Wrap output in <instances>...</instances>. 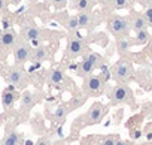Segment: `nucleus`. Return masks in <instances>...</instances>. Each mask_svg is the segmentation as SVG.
I'll return each mask as SVG.
<instances>
[{"label": "nucleus", "instance_id": "obj_24", "mask_svg": "<svg viewBox=\"0 0 152 145\" xmlns=\"http://www.w3.org/2000/svg\"><path fill=\"white\" fill-rule=\"evenodd\" d=\"M67 29L69 30H72V32H76L79 29V23H78V17H70L69 18V21H67Z\"/></svg>", "mask_w": 152, "mask_h": 145}, {"label": "nucleus", "instance_id": "obj_18", "mask_svg": "<svg viewBox=\"0 0 152 145\" xmlns=\"http://www.w3.org/2000/svg\"><path fill=\"white\" fill-rule=\"evenodd\" d=\"M2 145H21V136H20V133L15 132V130H9L5 135Z\"/></svg>", "mask_w": 152, "mask_h": 145}, {"label": "nucleus", "instance_id": "obj_17", "mask_svg": "<svg viewBox=\"0 0 152 145\" xmlns=\"http://www.w3.org/2000/svg\"><path fill=\"white\" fill-rule=\"evenodd\" d=\"M130 48H131V40H130L127 36L118 38V40H116V51H118L119 55L127 54V52L130 51Z\"/></svg>", "mask_w": 152, "mask_h": 145}, {"label": "nucleus", "instance_id": "obj_31", "mask_svg": "<svg viewBox=\"0 0 152 145\" xmlns=\"http://www.w3.org/2000/svg\"><path fill=\"white\" fill-rule=\"evenodd\" d=\"M52 2H54L55 6H63V5L66 3V0H52Z\"/></svg>", "mask_w": 152, "mask_h": 145}, {"label": "nucleus", "instance_id": "obj_2", "mask_svg": "<svg viewBox=\"0 0 152 145\" xmlns=\"http://www.w3.org/2000/svg\"><path fill=\"white\" fill-rule=\"evenodd\" d=\"M109 29L110 32L116 36V38H121V36H128L131 27H130V20L125 18V17H113L109 23Z\"/></svg>", "mask_w": 152, "mask_h": 145}, {"label": "nucleus", "instance_id": "obj_8", "mask_svg": "<svg viewBox=\"0 0 152 145\" xmlns=\"http://www.w3.org/2000/svg\"><path fill=\"white\" fill-rule=\"evenodd\" d=\"M24 78H26V75H24V72L20 67H12L9 70V74H8V81L14 87H20L24 82Z\"/></svg>", "mask_w": 152, "mask_h": 145}, {"label": "nucleus", "instance_id": "obj_25", "mask_svg": "<svg viewBox=\"0 0 152 145\" xmlns=\"http://www.w3.org/2000/svg\"><path fill=\"white\" fill-rule=\"evenodd\" d=\"M112 5H113L115 9H124V8L128 6V0H113Z\"/></svg>", "mask_w": 152, "mask_h": 145}, {"label": "nucleus", "instance_id": "obj_7", "mask_svg": "<svg viewBox=\"0 0 152 145\" xmlns=\"http://www.w3.org/2000/svg\"><path fill=\"white\" fill-rule=\"evenodd\" d=\"M17 45V33L14 30H6L2 33L0 36V46L3 49H8V48H14Z\"/></svg>", "mask_w": 152, "mask_h": 145}, {"label": "nucleus", "instance_id": "obj_6", "mask_svg": "<svg viewBox=\"0 0 152 145\" xmlns=\"http://www.w3.org/2000/svg\"><path fill=\"white\" fill-rule=\"evenodd\" d=\"M85 49V42L79 38V36H73L70 38L69 40V45H67V51L70 55L76 57V55H81Z\"/></svg>", "mask_w": 152, "mask_h": 145}, {"label": "nucleus", "instance_id": "obj_12", "mask_svg": "<svg viewBox=\"0 0 152 145\" xmlns=\"http://www.w3.org/2000/svg\"><path fill=\"white\" fill-rule=\"evenodd\" d=\"M48 57H49V49H48V46H45V45H42V43L34 48L33 55H31V58H33L34 61H37V63H42V61L48 60Z\"/></svg>", "mask_w": 152, "mask_h": 145}, {"label": "nucleus", "instance_id": "obj_26", "mask_svg": "<svg viewBox=\"0 0 152 145\" xmlns=\"http://www.w3.org/2000/svg\"><path fill=\"white\" fill-rule=\"evenodd\" d=\"M145 18H146V21H148V26L149 27H152V6H149V8H146V11H145Z\"/></svg>", "mask_w": 152, "mask_h": 145}, {"label": "nucleus", "instance_id": "obj_1", "mask_svg": "<svg viewBox=\"0 0 152 145\" xmlns=\"http://www.w3.org/2000/svg\"><path fill=\"white\" fill-rule=\"evenodd\" d=\"M133 77V64L130 60L121 58L113 67H112V78L118 82H125Z\"/></svg>", "mask_w": 152, "mask_h": 145}, {"label": "nucleus", "instance_id": "obj_16", "mask_svg": "<svg viewBox=\"0 0 152 145\" xmlns=\"http://www.w3.org/2000/svg\"><path fill=\"white\" fill-rule=\"evenodd\" d=\"M78 17V23H79V29H87L91 26L93 23V15L90 11H79V14L76 15Z\"/></svg>", "mask_w": 152, "mask_h": 145}, {"label": "nucleus", "instance_id": "obj_29", "mask_svg": "<svg viewBox=\"0 0 152 145\" xmlns=\"http://www.w3.org/2000/svg\"><path fill=\"white\" fill-rule=\"evenodd\" d=\"M8 8V2L6 0H0V12H3Z\"/></svg>", "mask_w": 152, "mask_h": 145}, {"label": "nucleus", "instance_id": "obj_33", "mask_svg": "<svg viewBox=\"0 0 152 145\" xmlns=\"http://www.w3.org/2000/svg\"><path fill=\"white\" fill-rule=\"evenodd\" d=\"M100 2H102L103 5H112V2H113V0H100Z\"/></svg>", "mask_w": 152, "mask_h": 145}, {"label": "nucleus", "instance_id": "obj_21", "mask_svg": "<svg viewBox=\"0 0 152 145\" xmlns=\"http://www.w3.org/2000/svg\"><path fill=\"white\" fill-rule=\"evenodd\" d=\"M67 112H69V109H67L64 105H60V106L55 109V112H54V118H55L57 121H63V120L66 118Z\"/></svg>", "mask_w": 152, "mask_h": 145}, {"label": "nucleus", "instance_id": "obj_19", "mask_svg": "<svg viewBox=\"0 0 152 145\" xmlns=\"http://www.w3.org/2000/svg\"><path fill=\"white\" fill-rule=\"evenodd\" d=\"M34 103H36L34 94H33L30 90H26V91L23 93V96H21V105H23V108H24V109H31Z\"/></svg>", "mask_w": 152, "mask_h": 145}, {"label": "nucleus", "instance_id": "obj_32", "mask_svg": "<svg viewBox=\"0 0 152 145\" xmlns=\"http://www.w3.org/2000/svg\"><path fill=\"white\" fill-rule=\"evenodd\" d=\"M115 145H127V144H125V141H122V139H119V138H118V139H116V142H115Z\"/></svg>", "mask_w": 152, "mask_h": 145}, {"label": "nucleus", "instance_id": "obj_14", "mask_svg": "<svg viewBox=\"0 0 152 145\" xmlns=\"http://www.w3.org/2000/svg\"><path fill=\"white\" fill-rule=\"evenodd\" d=\"M40 35H42V32H40V29L36 27V26H27V27L23 29V36H24V39H27V40L40 39Z\"/></svg>", "mask_w": 152, "mask_h": 145}, {"label": "nucleus", "instance_id": "obj_9", "mask_svg": "<svg viewBox=\"0 0 152 145\" xmlns=\"http://www.w3.org/2000/svg\"><path fill=\"white\" fill-rule=\"evenodd\" d=\"M130 27L134 30V32H139V30H145L148 29V21L145 18L143 14H133L131 18H130Z\"/></svg>", "mask_w": 152, "mask_h": 145}, {"label": "nucleus", "instance_id": "obj_20", "mask_svg": "<svg viewBox=\"0 0 152 145\" xmlns=\"http://www.w3.org/2000/svg\"><path fill=\"white\" fill-rule=\"evenodd\" d=\"M149 39H151V35H149L148 29H145V30H139V32H136L134 43H137V45H145Z\"/></svg>", "mask_w": 152, "mask_h": 145}, {"label": "nucleus", "instance_id": "obj_3", "mask_svg": "<svg viewBox=\"0 0 152 145\" xmlns=\"http://www.w3.org/2000/svg\"><path fill=\"white\" fill-rule=\"evenodd\" d=\"M33 55V49L28 43H24V42H20L14 46V57H15V61L18 64H24L27 63Z\"/></svg>", "mask_w": 152, "mask_h": 145}, {"label": "nucleus", "instance_id": "obj_30", "mask_svg": "<svg viewBox=\"0 0 152 145\" xmlns=\"http://www.w3.org/2000/svg\"><path fill=\"white\" fill-rule=\"evenodd\" d=\"M30 43L33 45V48H36V46L40 45V39H33V40H30Z\"/></svg>", "mask_w": 152, "mask_h": 145}, {"label": "nucleus", "instance_id": "obj_28", "mask_svg": "<svg viewBox=\"0 0 152 145\" xmlns=\"http://www.w3.org/2000/svg\"><path fill=\"white\" fill-rule=\"evenodd\" d=\"M36 145H51V141H49L48 138L43 136V138H40V139L36 142Z\"/></svg>", "mask_w": 152, "mask_h": 145}, {"label": "nucleus", "instance_id": "obj_11", "mask_svg": "<svg viewBox=\"0 0 152 145\" xmlns=\"http://www.w3.org/2000/svg\"><path fill=\"white\" fill-rule=\"evenodd\" d=\"M102 115H103L102 103H94V105L90 108L88 114H87V117H88V123H99V121L102 120Z\"/></svg>", "mask_w": 152, "mask_h": 145}, {"label": "nucleus", "instance_id": "obj_15", "mask_svg": "<svg viewBox=\"0 0 152 145\" xmlns=\"http://www.w3.org/2000/svg\"><path fill=\"white\" fill-rule=\"evenodd\" d=\"M66 79V75H64V72L60 69V67H55L51 70V74H49V82L54 84V85H61Z\"/></svg>", "mask_w": 152, "mask_h": 145}, {"label": "nucleus", "instance_id": "obj_5", "mask_svg": "<svg viewBox=\"0 0 152 145\" xmlns=\"http://www.w3.org/2000/svg\"><path fill=\"white\" fill-rule=\"evenodd\" d=\"M103 84H104V79L102 77L90 75L85 79V88L90 94H99L103 90Z\"/></svg>", "mask_w": 152, "mask_h": 145}, {"label": "nucleus", "instance_id": "obj_13", "mask_svg": "<svg viewBox=\"0 0 152 145\" xmlns=\"http://www.w3.org/2000/svg\"><path fill=\"white\" fill-rule=\"evenodd\" d=\"M15 99H17V94H15L14 88H12V87L6 88V90L3 91V94H2V103H3V108H5V109H9V108L14 105Z\"/></svg>", "mask_w": 152, "mask_h": 145}, {"label": "nucleus", "instance_id": "obj_34", "mask_svg": "<svg viewBox=\"0 0 152 145\" xmlns=\"http://www.w3.org/2000/svg\"><path fill=\"white\" fill-rule=\"evenodd\" d=\"M9 2H11L12 5H20V3L23 2V0H9Z\"/></svg>", "mask_w": 152, "mask_h": 145}, {"label": "nucleus", "instance_id": "obj_35", "mask_svg": "<svg viewBox=\"0 0 152 145\" xmlns=\"http://www.w3.org/2000/svg\"><path fill=\"white\" fill-rule=\"evenodd\" d=\"M149 55H151V58H152V42H151V46H149Z\"/></svg>", "mask_w": 152, "mask_h": 145}, {"label": "nucleus", "instance_id": "obj_22", "mask_svg": "<svg viewBox=\"0 0 152 145\" xmlns=\"http://www.w3.org/2000/svg\"><path fill=\"white\" fill-rule=\"evenodd\" d=\"M91 8H93L91 0H78L76 2V9L79 11H90Z\"/></svg>", "mask_w": 152, "mask_h": 145}, {"label": "nucleus", "instance_id": "obj_23", "mask_svg": "<svg viewBox=\"0 0 152 145\" xmlns=\"http://www.w3.org/2000/svg\"><path fill=\"white\" fill-rule=\"evenodd\" d=\"M85 58H88L91 63H94V64H96V67H100V66H102V55H100V54H97V52H90Z\"/></svg>", "mask_w": 152, "mask_h": 145}, {"label": "nucleus", "instance_id": "obj_4", "mask_svg": "<svg viewBox=\"0 0 152 145\" xmlns=\"http://www.w3.org/2000/svg\"><path fill=\"white\" fill-rule=\"evenodd\" d=\"M112 102L115 103V105H119V103H124V102H127L130 97H131V90L127 87V85H122V84H119V85H116L113 90H112Z\"/></svg>", "mask_w": 152, "mask_h": 145}, {"label": "nucleus", "instance_id": "obj_36", "mask_svg": "<svg viewBox=\"0 0 152 145\" xmlns=\"http://www.w3.org/2000/svg\"><path fill=\"white\" fill-rule=\"evenodd\" d=\"M26 145H33V142H31V141H27V142H26Z\"/></svg>", "mask_w": 152, "mask_h": 145}, {"label": "nucleus", "instance_id": "obj_27", "mask_svg": "<svg viewBox=\"0 0 152 145\" xmlns=\"http://www.w3.org/2000/svg\"><path fill=\"white\" fill-rule=\"evenodd\" d=\"M116 136H107V138H104L103 141H102V144L100 145H115V142H116Z\"/></svg>", "mask_w": 152, "mask_h": 145}, {"label": "nucleus", "instance_id": "obj_10", "mask_svg": "<svg viewBox=\"0 0 152 145\" xmlns=\"http://www.w3.org/2000/svg\"><path fill=\"white\" fill-rule=\"evenodd\" d=\"M96 69H97V67H96L94 63H91L88 58H84V60L78 64V74H79L81 77H90V75L94 74Z\"/></svg>", "mask_w": 152, "mask_h": 145}]
</instances>
